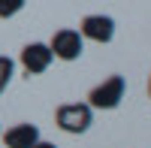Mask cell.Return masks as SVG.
I'll list each match as a JSON object with an SVG mask.
<instances>
[{
    "label": "cell",
    "mask_w": 151,
    "mask_h": 148,
    "mask_svg": "<svg viewBox=\"0 0 151 148\" xmlns=\"http://www.w3.org/2000/svg\"><path fill=\"white\" fill-rule=\"evenodd\" d=\"M48 48H52V55L60 57V60H79L82 52H85V36L79 30H73V27H60V30H55Z\"/></svg>",
    "instance_id": "3"
},
{
    "label": "cell",
    "mask_w": 151,
    "mask_h": 148,
    "mask_svg": "<svg viewBox=\"0 0 151 148\" xmlns=\"http://www.w3.org/2000/svg\"><path fill=\"white\" fill-rule=\"evenodd\" d=\"M6 148H33L40 142V127L36 124H15L3 133Z\"/></svg>",
    "instance_id": "6"
},
{
    "label": "cell",
    "mask_w": 151,
    "mask_h": 148,
    "mask_svg": "<svg viewBox=\"0 0 151 148\" xmlns=\"http://www.w3.org/2000/svg\"><path fill=\"white\" fill-rule=\"evenodd\" d=\"M148 94H151V79H148Z\"/></svg>",
    "instance_id": "10"
},
{
    "label": "cell",
    "mask_w": 151,
    "mask_h": 148,
    "mask_svg": "<svg viewBox=\"0 0 151 148\" xmlns=\"http://www.w3.org/2000/svg\"><path fill=\"white\" fill-rule=\"evenodd\" d=\"M79 33L85 40H94V42H109L115 36V18H109V15H85Z\"/></svg>",
    "instance_id": "5"
},
{
    "label": "cell",
    "mask_w": 151,
    "mask_h": 148,
    "mask_svg": "<svg viewBox=\"0 0 151 148\" xmlns=\"http://www.w3.org/2000/svg\"><path fill=\"white\" fill-rule=\"evenodd\" d=\"M33 148H58V145H55V142H45V139H40V142H36Z\"/></svg>",
    "instance_id": "9"
},
{
    "label": "cell",
    "mask_w": 151,
    "mask_h": 148,
    "mask_svg": "<svg viewBox=\"0 0 151 148\" xmlns=\"http://www.w3.org/2000/svg\"><path fill=\"white\" fill-rule=\"evenodd\" d=\"M18 60H21V67H24L27 76H40V73H45L48 67H52L55 55H52V48H48V42H27L21 48Z\"/></svg>",
    "instance_id": "4"
},
{
    "label": "cell",
    "mask_w": 151,
    "mask_h": 148,
    "mask_svg": "<svg viewBox=\"0 0 151 148\" xmlns=\"http://www.w3.org/2000/svg\"><path fill=\"white\" fill-rule=\"evenodd\" d=\"M55 121L64 133H85L94 121V109L88 103H64L55 112Z\"/></svg>",
    "instance_id": "1"
},
{
    "label": "cell",
    "mask_w": 151,
    "mask_h": 148,
    "mask_svg": "<svg viewBox=\"0 0 151 148\" xmlns=\"http://www.w3.org/2000/svg\"><path fill=\"white\" fill-rule=\"evenodd\" d=\"M124 91H127L124 76H109L106 82H100L97 88L88 94V106L91 109H115L124 100Z\"/></svg>",
    "instance_id": "2"
},
{
    "label": "cell",
    "mask_w": 151,
    "mask_h": 148,
    "mask_svg": "<svg viewBox=\"0 0 151 148\" xmlns=\"http://www.w3.org/2000/svg\"><path fill=\"white\" fill-rule=\"evenodd\" d=\"M24 3H27V0H0V18L18 15V12L24 9Z\"/></svg>",
    "instance_id": "8"
},
{
    "label": "cell",
    "mask_w": 151,
    "mask_h": 148,
    "mask_svg": "<svg viewBox=\"0 0 151 148\" xmlns=\"http://www.w3.org/2000/svg\"><path fill=\"white\" fill-rule=\"evenodd\" d=\"M12 73H15V64H12V57L0 55V94H3V91L9 88V82H12Z\"/></svg>",
    "instance_id": "7"
}]
</instances>
